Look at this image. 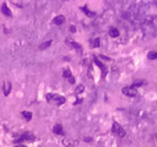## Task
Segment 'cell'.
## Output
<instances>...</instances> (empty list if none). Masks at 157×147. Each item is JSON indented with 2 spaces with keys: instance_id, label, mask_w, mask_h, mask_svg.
I'll return each instance as SVG.
<instances>
[{
  "instance_id": "1",
  "label": "cell",
  "mask_w": 157,
  "mask_h": 147,
  "mask_svg": "<svg viewBox=\"0 0 157 147\" xmlns=\"http://www.w3.org/2000/svg\"><path fill=\"white\" fill-rule=\"evenodd\" d=\"M143 29H144V33L148 37H153L156 35V26L151 21L144 22L143 24Z\"/></svg>"
},
{
  "instance_id": "2",
  "label": "cell",
  "mask_w": 157,
  "mask_h": 147,
  "mask_svg": "<svg viewBox=\"0 0 157 147\" xmlns=\"http://www.w3.org/2000/svg\"><path fill=\"white\" fill-rule=\"evenodd\" d=\"M46 99H47L48 102L55 103L56 105H62L64 104L66 101L65 97L61 96V95H58V94H47L46 95Z\"/></svg>"
},
{
  "instance_id": "3",
  "label": "cell",
  "mask_w": 157,
  "mask_h": 147,
  "mask_svg": "<svg viewBox=\"0 0 157 147\" xmlns=\"http://www.w3.org/2000/svg\"><path fill=\"white\" fill-rule=\"evenodd\" d=\"M35 140V136H34L31 133H24V134H22L20 137H19L17 140H15L14 141V143L15 144H20V146H23V142H31V141H34Z\"/></svg>"
},
{
  "instance_id": "4",
  "label": "cell",
  "mask_w": 157,
  "mask_h": 147,
  "mask_svg": "<svg viewBox=\"0 0 157 147\" xmlns=\"http://www.w3.org/2000/svg\"><path fill=\"white\" fill-rule=\"evenodd\" d=\"M112 133L117 135L119 137H125L126 136V131L122 127L119 125L117 122H113V126H112Z\"/></svg>"
},
{
  "instance_id": "5",
  "label": "cell",
  "mask_w": 157,
  "mask_h": 147,
  "mask_svg": "<svg viewBox=\"0 0 157 147\" xmlns=\"http://www.w3.org/2000/svg\"><path fill=\"white\" fill-rule=\"evenodd\" d=\"M122 93H124L126 96H129V97H135L136 95L138 94L137 90L133 87H125L124 89H122Z\"/></svg>"
},
{
  "instance_id": "6",
  "label": "cell",
  "mask_w": 157,
  "mask_h": 147,
  "mask_svg": "<svg viewBox=\"0 0 157 147\" xmlns=\"http://www.w3.org/2000/svg\"><path fill=\"white\" fill-rule=\"evenodd\" d=\"M2 90H3L4 96H7V95H9L12 91V84L9 82H5L3 84V88H2Z\"/></svg>"
},
{
  "instance_id": "7",
  "label": "cell",
  "mask_w": 157,
  "mask_h": 147,
  "mask_svg": "<svg viewBox=\"0 0 157 147\" xmlns=\"http://www.w3.org/2000/svg\"><path fill=\"white\" fill-rule=\"evenodd\" d=\"M65 22V17L63 15H60V16H57L56 18H53V23L56 24V25H62Z\"/></svg>"
},
{
  "instance_id": "8",
  "label": "cell",
  "mask_w": 157,
  "mask_h": 147,
  "mask_svg": "<svg viewBox=\"0 0 157 147\" xmlns=\"http://www.w3.org/2000/svg\"><path fill=\"white\" fill-rule=\"evenodd\" d=\"M1 13L3 15H5L7 17H11L12 16V12L9 9V7L6 5V3H2L1 5Z\"/></svg>"
},
{
  "instance_id": "9",
  "label": "cell",
  "mask_w": 157,
  "mask_h": 147,
  "mask_svg": "<svg viewBox=\"0 0 157 147\" xmlns=\"http://www.w3.org/2000/svg\"><path fill=\"white\" fill-rule=\"evenodd\" d=\"M53 131L55 133L56 135H59V136H62V135H64V131H63V126L61 125V124H56L55 126H53Z\"/></svg>"
},
{
  "instance_id": "10",
  "label": "cell",
  "mask_w": 157,
  "mask_h": 147,
  "mask_svg": "<svg viewBox=\"0 0 157 147\" xmlns=\"http://www.w3.org/2000/svg\"><path fill=\"white\" fill-rule=\"evenodd\" d=\"M94 63H95V65L99 66V67L100 68V70H102L103 74L106 75V73H107V69H106V67H105V66H104V64H102V62H100V61L97 58H94Z\"/></svg>"
},
{
  "instance_id": "11",
  "label": "cell",
  "mask_w": 157,
  "mask_h": 147,
  "mask_svg": "<svg viewBox=\"0 0 157 147\" xmlns=\"http://www.w3.org/2000/svg\"><path fill=\"white\" fill-rule=\"evenodd\" d=\"M82 11L84 12L86 16H88V17H90V18H94L95 17V13L94 12H91L89 9H88L87 6H84V7H82Z\"/></svg>"
},
{
  "instance_id": "12",
  "label": "cell",
  "mask_w": 157,
  "mask_h": 147,
  "mask_svg": "<svg viewBox=\"0 0 157 147\" xmlns=\"http://www.w3.org/2000/svg\"><path fill=\"white\" fill-rule=\"evenodd\" d=\"M109 35H110L111 38H117V37L119 36V29L115 28V27H111V28H110V30H109Z\"/></svg>"
},
{
  "instance_id": "13",
  "label": "cell",
  "mask_w": 157,
  "mask_h": 147,
  "mask_svg": "<svg viewBox=\"0 0 157 147\" xmlns=\"http://www.w3.org/2000/svg\"><path fill=\"white\" fill-rule=\"evenodd\" d=\"M22 114V117L26 120V121H31V117H33V114L31 112H27V111H23L21 113Z\"/></svg>"
},
{
  "instance_id": "14",
  "label": "cell",
  "mask_w": 157,
  "mask_h": 147,
  "mask_svg": "<svg viewBox=\"0 0 157 147\" xmlns=\"http://www.w3.org/2000/svg\"><path fill=\"white\" fill-rule=\"evenodd\" d=\"M51 43H53V41H47V42H45V43H42L40 45V47H39V49H40V50H44V49H47L51 45Z\"/></svg>"
},
{
  "instance_id": "15",
  "label": "cell",
  "mask_w": 157,
  "mask_h": 147,
  "mask_svg": "<svg viewBox=\"0 0 157 147\" xmlns=\"http://www.w3.org/2000/svg\"><path fill=\"white\" fill-rule=\"evenodd\" d=\"M84 90H85L84 86H83V85H78V87H77V89H75V94H77V95H78V94H81V93L84 92Z\"/></svg>"
},
{
  "instance_id": "16",
  "label": "cell",
  "mask_w": 157,
  "mask_h": 147,
  "mask_svg": "<svg viewBox=\"0 0 157 147\" xmlns=\"http://www.w3.org/2000/svg\"><path fill=\"white\" fill-rule=\"evenodd\" d=\"M148 58H150V60H156L157 58L156 51H150V52L148 53Z\"/></svg>"
},
{
  "instance_id": "17",
  "label": "cell",
  "mask_w": 157,
  "mask_h": 147,
  "mask_svg": "<svg viewBox=\"0 0 157 147\" xmlns=\"http://www.w3.org/2000/svg\"><path fill=\"white\" fill-rule=\"evenodd\" d=\"M66 43H69L70 45H72V47L73 48H75V49H80L81 48V45L80 44H78V43H75L73 41H66Z\"/></svg>"
},
{
  "instance_id": "18",
  "label": "cell",
  "mask_w": 157,
  "mask_h": 147,
  "mask_svg": "<svg viewBox=\"0 0 157 147\" xmlns=\"http://www.w3.org/2000/svg\"><path fill=\"white\" fill-rule=\"evenodd\" d=\"M63 76H64L65 78H69L70 76H72L70 70H64V72H63Z\"/></svg>"
},
{
  "instance_id": "19",
  "label": "cell",
  "mask_w": 157,
  "mask_h": 147,
  "mask_svg": "<svg viewBox=\"0 0 157 147\" xmlns=\"http://www.w3.org/2000/svg\"><path fill=\"white\" fill-rule=\"evenodd\" d=\"M143 85H144V82H143V80H139V82H133V85H132L131 87H133V88H138V87H141V86H143Z\"/></svg>"
},
{
  "instance_id": "20",
  "label": "cell",
  "mask_w": 157,
  "mask_h": 147,
  "mask_svg": "<svg viewBox=\"0 0 157 147\" xmlns=\"http://www.w3.org/2000/svg\"><path fill=\"white\" fill-rule=\"evenodd\" d=\"M93 47H100V39H95L94 43H93Z\"/></svg>"
},
{
  "instance_id": "21",
  "label": "cell",
  "mask_w": 157,
  "mask_h": 147,
  "mask_svg": "<svg viewBox=\"0 0 157 147\" xmlns=\"http://www.w3.org/2000/svg\"><path fill=\"white\" fill-rule=\"evenodd\" d=\"M68 82H69L70 84H75V77H73V76H70L69 78H68Z\"/></svg>"
},
{
  "instance_id": "22",
  "label": "cell",
  "mask_w": 157,
  "mask_h": 147,
  "mask_svg": "<svg viewBox=\"0 0 157 147\" xmlns=\"http://www.w3.org/2000/svg\"><path fill=\"white\" fill-rule=\"evenodd\" d=\"M70 31H71V33H75V31H77V29H75V26H70Z\"/></svg>"
}]
</instances>
